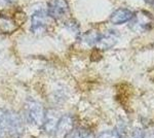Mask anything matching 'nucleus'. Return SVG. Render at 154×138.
Returning a JSON list of instances; mask_svg holds the SVG:
<instances>
[{
  "mask_svg": "<svg viewBox=\"0 0 154 138\" xmlns=\"http://www.w3.org/2000/svg\"><path fill=\"white\" fill-rule=\"evenodd\" d=\"M0 133L17 138L23 135L24 123L21 115L9 110L0 109Z\"/></svg>",
  "mask_w": 154,
  "mask_h": 138,
  "instance_id": "nucleus-1",
  "label": "nucleus"
},
{
  "mask_svg": "<svg viewBox=\"0 0 154 138\" xmlns=\"http://www.w3.org/2000/svg\"><path fill=\"white\" fill-rule=\"evenodd\" d=\"M26 117L27 121L35 127H40L43 125L45 117V110L42 104L34 99H28L26 102Z\"/></svg>",
  "mask_w": 154,
  "mask_h": 138,
  "instance_id": "nucleus-2",
  "label": "nucleus"
},
{
  "mask_svg": "<svg viewBox=\"0 0 154 138\" xmlns=\"http://www.w3.org/2000/svg\"><path fill=\"white\" fill-rule=\"evenodd\" d=\"M131 20V28L137 32L147 31L152 25V17L144 11L136 12Z\"/></svg>",
  "mask_w": 154,
  "mask_h": 138,
  "instance_id": "nucleus-3",
  "label": "nucleus"
},
{
  "mask_svg": "<svg viewBox=\"0 0 154 138\" xmlns=\"http://www.w3.org/2000/svg\"><path fill=\"white\" fill-rule=\"evenodd\" d=\"M69 11L67 0H48V14L54 20H60Z\"/></svg>",
  "mask_w": 154,
  "mask_h": 138,
  "instance_id": "nucleus-4",
  "label": "nucleus"
},
{
  "mask_svg": "<svg viewBox=\"0 0 154 138\" xmlns=\"http://www.w3.org/2000/svg\"><path fill=\"white\" fill-rule=\"evenodd\" d=\"M48 26V14L43 9L36 11L31 17V30L33 33L39 34L45 30Z\"/></svg>",
  "mask_w": 154,
  "mask_h": 138,
  "instance_id": "nucleus-5",
  "label": "nucleus"
},
{
  "mask_svg": "<svg viewBox=\"0 0 154 138\" xmlns=\"http://www.w3.org/2000/svg\"><path fill=\"white\" fill-rule=\"evenodd\" d=\"M72 128H73V119L71 115H62V117H60L59 122L57 124L54 134L57 135V137L63 138L72 131Z\"/></svg>",
  "mask_w": 154,
  "mask_h": 138,
  "instance_id": "nucleus-6",
  "label": "nucleus"
},
{
  "mask_svg": "<svg viewBox=\"0 0 154 138\" xmlns=\"http://www.w3.org/2000/svg\"><path fill=\"white\" fill-rule=\"evenodd\" d=\"M59 115L57 114V111L54 110H48L45 111V117H44V122H43V125L42 127L44 128L46 133L48 134H53L56 131V127H57V124L59 122Z\"/></svg>",
  "mask_w": 154,
  "mask_h": 138,
  "instance_id": "nucleus-7",
  "label": "nucleus"
},
{
  "mask_svg": "<svg viewBox=\"0 0 154 138\" xmlns=\"http://www.w3.org/2000/svg\"><path fill=\"white\" fill-rule=\"evenodd\" d=\"M133 12H131L130 9H126V8H118L116 9L115 11L112 12L110 17V21L112 22L113 24L115 25H120L123 24L125 22L130 21L133 17Z\"/></svg>",
  "mask_w": 154,
  "mask_h": 138,
  "instance_id": "nucleus-8",
  "label": "nucleus"
},
{
  "mask_svg": "<svg viewBox=\"0 0 154 138\" xmlns=\"http://www.w3.org/2000/svg\"><path fill=\"white\" fill-rule=\"evenodd\" d=\"M117 41V35L114 31H108L106 34L101 35V38L98 44L99 47H103V49H110L112 47L114 44Z\"/></svg>",
  "mask_w": 154,
  "mask_h": 138,
  "instance_id": "nucleus-9",
  "label": "nucleus"
},
{
  "mask_svg": "<svg viewBox=\"0 0 154 138\" xmlns=\"http://www.w3.org/2000/svg\"><path fill=\"white\" fill-rule=\"evenodd\" d=\"M16 29V24L11 18L0 14V32L1 33H11Z\"/></svg>",
  "mask_w": 154,
  "mask_h": 138,
  "instance_id": "nucleus-10",
  "label": "nucleus"
},
{
  "mask_svg": "<svg viewBox=\"0 0 154 138\" xmlns=\"http://www.w3.org/2000/svg\"><path fill=\"white\" fill-rule=\"evenodd\" d=\"M67 138H94L91 131L86 129H76L67 135Z\"/></svg>",
  "mask_w": 154,
  "mask_h": 138,
  "instance_id": "nucleus-11",
  "label": "nucleus"
},
{
  "mask_svg": "<svg viewBox=\"0 0 154 138\" xmlns=\"http://www.w3.org/2000/svg\"><path fill=\"white\" fill-rule=\"evenodd\" d=\"M101 35L100 33L98 32H95V31H91V32H88V34L84 35V41L88 44V46H93V44H97L99 42L101 38Z\"/></svg>",
  "mask_w": 154,
  "mask_h": 138,
  "instance_id": "nucleus-12",
  "label": "nucleus"
},
{
  "mask_svg": "<svg viewBox=\"0 0 154 138\" xmlns=\"http://www.w3.org/2000/svg\"><path fill=\"white\" fill-rule=\"evenodd\" d=\"M98 138H119V136L117 135V133L113 131H105L101 133L98 136Z\"/></svg>",
  "mask_w": 154,
  "mask_h": 138,
  "instance_id": "nucleus-13",
  "label": "nucleus"
},
{
  "mask_svg": "<svg viewBox=\"0 0 154 138\" xmlns=\"http://www.w3.org/2000/svg\"><path fill=\"white\" fill-rule=\"evenodd\" d=\"M14 1V0H0V3H1V2H3V3H5V4H11Z\"/></svg>",
  "mask_w": 154,
  "mask_h": 138,
  "instance_id": "nucleus-14",
  "label": "nucleus"
},
{
  "mask_svg": "<svg viewBox=\"0 0 154 138\" xmlns=\"http://www.w3.org/2000/svg\"><path fill=\"white\" fill-rule=\"evenodd\" d=\"M144 138H154V135H151V134H146L145 137Z\"/></svg>",
  "mask_w": 154,
  "mask_h": 138,
  "instance_id": "nucleus-15",
  "label": "nucleus"
},
{
  "mask_svg": "<svg viewBox=\"0 0 154 138\" xmlns=\"http://www.w3.org/2000/svg\"><path fill=\"white\" fill-rule=\"evenodd\" d=\"M1 135H2V134H1V133H0V138H1Z\"/></svg>",
  "mask_w": 154,
  "mask_h": 138,
  "instance_id": "nucleus-16",
  "label": "nucleus"
},
{
  "mask_svg": "<svg viewBox=\"0 0 154 138\" xmlns=\"http://www.w3.org/2000/svg\"><path fill=\"white\" fill-rule=\"evenodd\" d=\"M147 1H151V0H147Z\"/></svg>",
  "mask_w": 154,
  "mask_h": 138,
  "instance_id": "nucleus-17",
  "label": "nucleus"
}]
</instances>
